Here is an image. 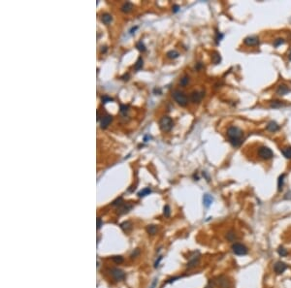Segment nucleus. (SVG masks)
<instances>
[{
    "label": "nucleus",
    "mask_w": 291,
    "mask_h": 288,
    "mask_svg": "<svg viewBox=\"0 0 291 288\" xmlns=\"http://www.w3.org/2000/svg\"><path fill=\"white\" fill-rule=\"evenodd\" d=\"M227 137L233 147H240L244 140V132L238 126H230L227 129Z\"/></svg>",
    "instance_id": "f257e3e1"
},
{
    "label": "nucleus",
    "mask_w": 291,
    "mask_h": 288,
    "mask_svg": "<svg viewBox=\"0 0 291 288\" xmlns=\"http://www.w3.org/2000/svg\"><path fill=\"white\" fill-rule=\"evenodd\" d=\"M159 126H160V129L162 131L168 132L173 128L174 121H173V119H171L170 116H164L161 117V119L159 120Z\"/></svg>",
    "instance_id": "f03ea898"
},
{
    "label": "nucleus",
    "mask_w": 291,
    "mask_h": 288,
    "mask_svg": "<svg viewBox=\"0 0 291 288\" xmlns=\"http://www.w3.org/2000/svg\"><path fill=\"white\" fill-rule=\"evenodd\" d=\"M173 97H174L175 101H176L179 105H181L183 107L186 106L187 103H188L187 96L184 94L183 91H181V90H175V91L173 92Z\"/></svg>",
    "instance_id": "7ed1b4c3"
},
{
    "label": "nucleus",
    "mask_w": 291,
    "mask_h": 288,
    "mask_svg": "<svg viewBox=\"0 0 291 288\" xmlns=\"http://www.w3.org/2000/svg\"><path fill=\"white\" fill-rule=\"evenodd\" d=\"M232 251H233V253L236 254V255L242 256V255L247 254L248 249H247V247H246V245L242 244H239V243H236V244H234L232 245Z\"/></svg>",
    "instance_id": "20e7f679"
},
{
    "label": "nucleus",
    "mask_w": 291,
    "mask_h": 288,
    "mask_svg": "<svg viewBox=\"0 0 291 288\" xmlns=\"http://www.w3.org/2000/svg\"><path fill=\"white\" fill-rule=\"evenodd\" d=\"M258 155L264 160H269L273 158L274 152L272 151V149L269 148L268 147H261L258 149Z\"/></svg>",
    "instance_id": "39448f33"
},
{
    "label": "nucleus",
    "mask_w": 291,
    "mask_h": 288,
    "mask_svg": "<svg viewBox=\"0 0 291 288\" xmlns=\"http://www.w3.org/2000/svg\"><path fill=\"white\" fill-rule=\"evenodd\" d=\"M286 269H287L286 264L283 263V262H282V261H278V262L275 264V266H274L275 273H276L277 275H282V274H283Z\"/></svg>",
    "instance_id": "423d86ee"
},
{
    "label": "nucleus",
    "mask_w": 291,
    "mask_h": 288,
    "mask_svg": "<svg viewBox=\"0 0 291 288\" xmlns=\"http://www.w3.org/2000/svg\"><path fill=\"white\" fill-rule=\"evenodd\" d=\"M111 274H112L113 277H114V279H115L116 281L122 280V279H124V277H125V275H124L123 272L121 271V270H119V269H118V268L112 269V272H111Z\"/></svg>",
    "instance_id": "0eeeda50"
},
{
    "label": "nucleus",
    "mask_w": 291,
    "mask_h": 288,
    "mask_svg": "<svg viewBox=\"0 0 291 288\" xmlns=\"http://www.w3.org/2000/svg\"><path fill=\"white\" fill-rule=\"evenodd\" d=\"M245 44L247 46H257L259 45V39L256 36H248L245 39Z\"/></svg>",
    "instance_id": "6e6552de"
},
{
    "label": "nucleus",
    "mask_w": 291,
    "mask_h": 288,
    "mask_svg": "<svg viewBox=\"0 0 291 288\" xmlns=\"http://www.w3.org/2000/svg\"><path fill=\"white\" fill-rule=\"evenodd\" d=\"M203 92L201 91H193L191 93V96H190V98H191V101L194 103H199L201 100L203 98Z\"/></svg>",
    "instance_id": "1a4fd4ad"
},
{
    "label": "nucleus",
    "mask_w": 291,
    "mask_h": 288,
    "mask_svg": "<svg viewBox=\"0 0 291 288\" xmlns=\"http://www.w3.org/2000/svg\"><path fill=\"white\" fill-rule=\"evenodd\" d=\"M216 282H218V285L220 288H229L230 287V281L224 276H220Z\"/></svg>",
    "instance_id": "9d476101"
},
{
    "label": "nucleus",
    "mask_w": 291,
    "mask_h": 288,
    "mask_svg": "<svg viewBox=\"0 0 291 288\" xmlns=\"http://www.w3.org/2000/svg\"><path fill=\"white\" fill-rule=\"evenodd\" d=\"M267 130L270 131V132H276L279 129V125L277 123L276 121H270L269 123L267 124Z\"/></svg>",
    "instance_id": "9b49d317"
},
{
    "label": "nucleus",
    "mask_w": 291,
    "mask_h": 288,
    "mask_svg": "<svg viewBox=\"0 0 291 288\" xmlns=\"http://www.w3.org/2000/svg\"><path fill=\"white\" fill-rule=\"evenodd\" d=\"M289 91H290V89L286 84H280L277 89V93L279 95H285Z\"/></svg>",
    "instance_id": "f8f14e48"
},
{
    "label": "nucleus",
    "mask_w": 291,
    "mask_h": 288,
    "mask_svg": "<svg viewBox=\"0 0 291 288\" xmlns=\"http://www.w3.org/2000/svg\"><path fill=\"white\" fill-rule=\"evenodd\" d=\"M112 119H113L112 116H104L103 119H102V120H101V128H103V129L107 128V127L109 126V124L111 123Z\"/></svg>",
    "instance_id": "ddd939ff"
},
{
    "label": "nucleus",
    "mask_w": 291,
    "mask_h": 288,
    "mask_svg": "<svg viewBox=\"0 0 291 288\" xmlns=\"http://www.w3.org/2000/svg\"><path fill=\"white\" fill-rule=\"evenodd\" d=\"M133 9V4L131 2H125L122 6H121V11H122L123 13H129Z\"/></svg>",
    "instance_id": "4468645a"
},
{
    "label": "nucleus",
    "mask_w": 291,
    "mask_h": 288,
    "mask_svg": "<svg viewBox=\"0 0 291 288\" xmlns=\"http://www.w3.org/2000/svg\"><path fill=\"white\" fill-rule=\"evenodd\" d=\"M213 201H214V199H213V197H211V195H209V194H205L204 195L203 203H204L205 207H207V208L210 207L211 205V203H213Z\"/></svg>",
    "instance_id": "2eb2a0df"
},
{
    "label": "nucleus",
    "mask_w": 291,
    "mask_h": 288,
    "mask_svg": "<svg viewBox=\"0 0 291 288\" xmlns=\"http://www.w3.org/2000/svg\"><path fill=\"white\" fill-rule=\"evenodd\" d=\"M101 20L102 23H104L105 24H109L111 21L113 20V17L108 13H105L101 16Z\"/></svg>",
    "instance_id": "dca6fc26"
},
{
    "label": "nucleus",
    "mask_w": 291,
    "mask_h": 288,
    "mask_svg": "<svg viewBox=\"0 0 291 288\" xmlns=\"http://www.w3.org/2000/svg\"><path fill=\"white\" fill-rule=\"evenodd\" d=\"M282 152L284 155V157H286L288 159H291V147H285L282 149Z\"/></svg>",
    "instance_id": "f3484780"
},
{
    "label": "nucleus",
    "mask_w": 291,
    "mask_h": 288,
    "mask_svg": "<svg viewBox=\"0 0 291 288\" xmlns=\"http://www.w3.org/2000/svg\"><path fill=\"white\" fill-rule=\"evenodd\" d=\"M284 177H285V174H282V176H279V181H278V190H279V191H282V190Z\"/></svg>",
    "instance_id": "a211bd4d"
},
{
    "label": "nucleus",
    "mask_w": 291,
    "mask_h": 288,
    "mask_svg": "<svg viewBox=\"0 0 291 288\" xmlns=\"http://www.w3.org/2000/svg\"><path fill=\"white\" fill-rule=\"evenodd\" d=\"M211 60H213V62H214L215 64H218V63L220 62V60H221V57H220L219 53L216 52H215L214 55H211Z\"/></svg>",
    "instance_id": "6ab92c4d"
},
{
    "label": "nucleus",
    "mask_w": 291,
    "mask_h": 288,
    "mask_svg": "<svg viewBox=\"0 0 291 288\" xmlns=\"http://www.w3.org/2000/svg\"><path fill=\"white\" fill-rule=\"evenodd\" d=\"M147 232L150 235H155L157 232V227L155 225H149L147 227Z\"/></svg>",
    "instance_id": "aec40b11"
},
{
    "label": "nucleus",
    "mask_w": 291,
    "mask_h": 288,
    "mask_svg": "<svg viewBox=\"0 0 291 288\" xmlns=\"http://www.w3.org/2000/svg\"><path fill=\"white\" fill-rule=\"evenodd\" d=\"M179 53L177 51H175V50L170 51V52H167V56H168L169 58H171V59H175V58L179 57Z\"/></svg>",
    "instance_id": "412c9836"
},
{
    "label": "nucleus",
    "mask_w": 291,
    "mask_h": 288,
    "mask_svg": "<svg viewBox=\"0 0 291 288\" xmlns=\"http://www.w3.org/2000/svg\"><path fill=\"white\" fill-rule=\"evenodd\" d=\"M121 229H122L123 231H125V232H128L130 229H131V226H132V224L129 222V221H125V222H123L122 224H121Z\"/></svg>",
    "instance_id": "4be33fe9"
},
{
    "label": "nucleus",
    "mask_w": 291,
    "mask_h": 288,
    "mask_svg": "<svg viewBox=\"0 0 291 288\" xmlns=\"http://www.w3.org/2000/svg\"><path fill=\"white\" fill-rule=\"evenodd\" d=\"M151 192V188L150 187H147V188H144L143 190H141L139 193H138V196L139 197H145L147 195H150V193Z\"/></svg>",
    "instance_id": "5701e85b"
},
{
    "label": "nucleus",
    "mask_w": 291,
    "mask_h": 288,
    "mask_svg": "<svg viewBox=\"0 0 291 288\" xmlns=\"http://www.w3.org/2000/svg\"><path fill=\"white\" fill-rule=\"evenodd\" d=\"M112 259H113V261L115 264H121L124 261L123 257H122V256H120V255H115V256H114Z\"/></svg>",
    "instance_id": "b1692460"
},
{
    "label": "nucleus",
    "mask_w": 291,
    "mask_h": 288,
    "mask_svg": "<svg viewBox=\"0 0 291 288\" xmlns=\"http://www.w3.org/2000/svg\"><path fill=\"white\" fill-rule=\"evenodd\" d=\"M198 262H199V257H194V258H192L191 260L189 261V263L187 264L188 268H191V267L196 266V264H198Z\"/></svg>",
    "instance_id": "393cba45"
},
{
    "label": "nucleus",
    "mask_w": 291,
    "mask_h": 288,
    "mask_svg": "<svg viewBox=\"0 0 291 288\" xmlns=\"http://www.w3.org/2000/svg\"><path fill=\"white\" fill-rule=\"evenodd\" d=\"M188 82H189V77L186 75V76H183L181 79V81H179V84H181L182 87H186V85L188 84Z\"/></svg>",
    "instance_id": "a878e982"
},
{
    "label": "nucleus",
    "mask_w": 291,
    "mask_h": 288,
    "mask_svg": "<svg viewBox=\"0 0 291 288\" xmlns=\"http://www.w3.org/2000/svg\"><path fill=\"white\" fill-rule=\"evenodd\" d=\"M143 67V58L142 57H139L138 60H137L136 64H135V70L139 71L140 69H142Z\"/></svg>",
    "instance_id": "bb28decb"
},
{
    "label": "nucleus",
    "mask_w": 291,
    "mask_h": 288,
    "mask_svg": "<svg viewBox=\"0 0 291 288\" xmlns=\"http://www.w3.org/2000/svg\"><path fill=\"white\" fill-rule=\"evenodd\" d=\"M278 253L282 256V257H283V256H286L287 254H288V251L286 249H285L284 247H279V249H278Z\"/></svg>",
    "instance_id": "cd10ccee"
},
{
    "label": "nucleus",
    "mask_w": 291,
    "mask_h": 288,
    "mask_svg": "<svg viewBox=\"0 0 291 288\" xmlns=\"http://www.w3.org/2000/svg\"><path fill=\"white\" fill-rule=\"evenodd\" d=\"M163 213H164V215H165V217H169V216H170V215H171V209H170V207H169L168 205H166L165 207H164Z\"/></svg>",
    "instance_id": "c85d7f7f"
},
{
    "label": "nucleus",
    "mask_w": 291,
    "mask_h": 288,
    "mask_svg": "<svg viewBox=\"0 0 291 288\" xmlns=\"http://www.w3.org/2000/svg\"><path fill=\"white\" fill-rule=\"evenodd\" d=\"M132 208V206H130V205H124L121 209L119 210V213L121 215V213H125V212H127L130 209Z\"/></svg>",
    "instance_id": "c756f323"
},
{
    "label": "nucleus",
    "mask_w": 291,
    "mask_h": 288,
    "mask_svg": "<svg viewBox=\"0 0 291 288\" xmlns=\"http://www.w3.org/2000/svg\"><path fill=\"white\" fill-rule=\"evenodd\" d=\"M283 104L280 102V101H273L271 103V107L272 108H279V107H282Z\"/></svg>",
    "instance_id": "7c9ffc66"
},
{
    "label": "nucleus",
    "mask_w": 291,
    "mask_h": 288,
    "mask_svg": "<svg viewBox=\"0 0 291 288\" xmlns=\"http://www.w3.org/2000/svg\"><path fill=\"white\" fill-rule=\"evenodd\" d=\"M136 47H137V49H138L139 51H141V52H145V51H146V47H145V45L143 44L142 42H138V43H137Z\"/></svg>",
    "instance_id": "2f4dec72"
},
{
    "label": "nucleus",
    "mask_w": 291,
    "mask_h": 288,
    "mask_svg": "<svg viewBox=\"0 0 291 288\" xmlns=\"http://www.w3.org/2000/svg\"><path fill=\"white\" fill-rule=\"evenodd\" d=\"M283 43H284V40H283V39L279 38V39H277V40H275V42H274V46H275V47H279V45L283 44Z\"/></svg>",
    "instance_id": "473e14b6"
},
{
    "label": "nucleus",
    "mask_w": 291,
    "mask_h": 288,
    "mask_svg": "<svg viewBox=\"0 0 291 288\" xmlns=\"http://www.w3.org/2000/svg\"><path fill=\"white\" fill-rule=\"evenodd\" d=\"M226 238H227V240H229V241H234V240H235V234L233 232H229L228 234H227Z\"/></svg>",
    "instance_id": "72a5a7b5"
},
{
    "label": "nucleus",
    "mask_w": 291,
    "mask_h": 288,
    "mask_svg": "<svg viewBox=\"0 0 291 288\" xmlns=\"http://www.w3.org/2000/svg\"><path fill=\"white\" fill-rule=\"evenodd\" d=\"M120 112L122 113L123 115H126V113H127V111H128V107L126 106V105H121L120 106Z\"/></svg>",
    "instance_id": "f704fd0d"
},
{
    "label": "nucleus",
    "mask_w": 291,
    "mask_h": 288,
    "mask_svg": "<svg viewBox=\"0 0 291 288\" xmlns=\"http://www.w3.org/2000/svg\"><path fill=\"white\" fill-rule=\"evenodd\" d=\"M102 101H103V103H107V102H110V101H113V99L111 97H108V96H103Z\"/></svg>",
    "instance_id": "c9c22d12"
},
{
    "label": "nucleus",
    "mask_w": 291,
    "mask_h": 288,
    "mask_svg": "<svg viewBox=\"0 0 291 288\" xmlns=\"http://www.w3.org/2000/svg\"><path fill=\"white\" fill-rule=\"evenodd\" d=\"M103 225V221H102V219L100 217H98L97 218V229L99 230L100 228H101V226Z\"/></svg>",
    "instance_id": "e433bc0d"
},
{
    "label": "nucleus",
    "mask_w": 291,
    "mask_h": 288,
    "mask_svg": "<svg viewBox=\"0 0 291 288\" xmlns=\"http://www.w3.org/2000/svg\"><path fill=\"white\" fill-rule=\"evenodd\" d=\"M121 201H122V198H119V199H116L115 201H114L113 202V206H119V205H120L121 204Z\"/></svg>",
    "instance_id": "4c0bfd02"
},
{
    "label": "nucleus",
    "mask_w": 291,
    "mask_h": 288,
    "mask_svg": "<svg viewBox=\"0 0 291 288\" xmlns=\"http://www.w3.org/2000/svg\"><path fill=\"white\" fill-rule=\"evenodd\" d=\"M156 283H157V279H154V280H153L152 283H151V287H150V288H155Z\"/></svg>",
    "instance_id": "58836bf2"
},
{
    "label": "nucleus",
    "mask_w": 291,
    "mask_h": 288,
    "mask_svg": "<svg viewBox=\"0 0 291 288\" xmlns=\"http://www.w3.org/2000/svg\"><path fill=\"white\" fill-rule=\"evenodd\" d=\"M137 254H139V249H136V252H135V253L133 252V254L131 255V257H132V258L136 257V256H137Z\"/></svg>",
    "instance_id": "ea45409f"
},
{
    "label": "nucleus",
    "mask_w": 291,
    "mask_h": 288,
    "mask_svg": "<svg viewBox=\"0 0 291 288\" xmlns=\"http://www.w3.org/2000/svg\"><path fill=\"white\" fill-rule=\"evenodd\" d=\"M161 259H162V257L160 256V257L158 258V261H156L155 264H154V267H155V268H157V266H158V264H159V262H160V260H161Z\"/></svg>",
    "instance_id": "a19ab883"
},
{
    "label": "nucleus",
    "mask_w": 291,
    "mask_h": 288,
    "mask_svg": "<svg viewBox=\"0 0 291 288\" xmlns=\"http://www.w3.org/2000/svg\"><path fill=\"white\" fill-rule=\"evenodd\" d=\"M178 10H179V6H175L174 7V12H177Z\"/></svg>",
    "instance_id": "79ce46f5"
},
{
    "label": "nucleus",
    "mask_w": 291,
    "mask_h": 288,
    "mask_svg": "<svg viewBox=\"0 0 291 288\" xmlns=\"http://www.w3.org/2000/svg\"><path fill=\"white\" fill-rule=\"evenodd\" d=\"M137 28H138V27H137V26H136V27H135V28H132L130 32H131V33H133V31H135V30H136Z\"/></svg>",
    "instance_id": "37998d69"
},
{
    "label": "nucleus",
    "mask_w": 291,
    "mask_h": 288,
    "mask_svg": "<svg viewBox=\"0 0 291 288\" xmlns=\"http://www.w3.org/2000/svg\"><path fill=\"white\" fill-rule=\"evenodd\" d=\"M288 57H289V60H291V50L289 52V55H288Z\"/></svg>",
    "instance_id": "c03bdc74"
}]
</instances>
